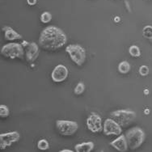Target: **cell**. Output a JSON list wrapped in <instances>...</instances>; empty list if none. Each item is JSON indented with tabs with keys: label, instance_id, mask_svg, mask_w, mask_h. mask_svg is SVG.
Listing matches in <instances>:
<instances>
[{
	"label": "cell",
	"instance_id": "obj_1",
	"mask_svg": "<svg viewBox=\"0 0 152 152\" xmlns=\"http://www.w3.org/2000/svg\"><path fill=\"white\" fill-rule=\"evenodd\" d=\"M67 41L66 35L61 28L55 26H49L41 32L39 44L47 50H55L61 48Z\"/></svg>",
	"mask_w": 152,
	"mask_h": 152
},
{
	"label": "cell",
	"instance_id": "obj_2",
	"mask_svg": "<svg viewBox=\"0 0 152 152\" xmlns=\"http://www.w3.org/2000/svg\"><path fill=\"white\" fill-rule=\"evenodd\" d=\"M145 133L140 127H133L126 132V137L128 146L131 150L138 148L145 140Z\"/></svg>",
	"mask_w": 152,
	"mask_h": 152
},
{
	"label": "cell",
	"instance_id": "obj_3",
	"mask_svg": "<svg viewBox=\"0 0 152 152\" xmlns=\"http://www.w3.org/2000/svg\"><path fill=\"white\" fill-rule=\"evenodd\" d=\"M110 117L121 127H126L136 119V113L129 109H121L113 112Z\"/></svg>",
	"mask_w": 152,
	"mask_h": 152
},
{
	"label": "cell",
	"instance_id": "obj_4",
	"mask_svg": "<svg viewBox=\"0 0 152 152\" xmlns=\"http://www.w3.org/2000/svg\"><path fill=\"white\" fill-rule=\"evenodd\" d=\"M1 53L4 57L8 58H22L24 55V49L22 44L8 43L3 45Z\"/></svg>",
	"mask_w": 152,
	"mask_h": 152
},
{
	"label": "cell",
	"instance_id": "obj_5",
	"mask_svg": "<svg viewBox=\"0 0 152 152\" xmlns=\"http://www.w3.org/2000/svg\"><path fill=\"white\" fill-rule=\"evenodd\" d=\"M71 60L78 66H82L86 61V51L79 45H70L66 48Z\"/></svg>",
	"mask_w": 152,
	"mask_h": 152
},
{
	"label": "cell",
	"instance_id": "obj_6",
	"mask_svg": "<svg viewBox=\"0 0 152 152\" xmlns=\"http://www.w3.org/2000/svg\"><path fill=\"white\" fill-rule=\"evenodd\" d=\"M56 126L59 133L64 136L73 135L79 129L78 123L73 121L58 120L56 121Z\"/></svg>",
	"mask_w": 152,
	"mask_h": 152
},
{
	"label": "cell",
	"instance_id": "obj_7",
	"mask_svg": "<svg viewBox=\"0 0 152 152\" xmlns=\"http://www.w3.org/2000/svg\"><path fill=\"white\" fill-rule=\"evenodd\" d=\"M23 49H24V54L26 56L27 61L29 62H33L37 58L40 50L37 44L35 42H28L27 41H23L22 42Z\"/></svg>",
	"mask_w": 152,
	"mask_h": 152
},
{
	"label": "cell",
	"instance_id": "obj_8",
	"mask_svg": "<svg viewBox=\"0 0 152 152\" xmlns=\"http://www.w3.org/2000/svg\"><path fill=\"white\" fill-rule=\"evenodd\" d=\"M20 134L17 131L9 132L6 134H0V148L4 150L7 146H12L14 142H16L20 140Z\"/></svg>",
	"mask_w": 152,
	"mask_h": 152
},
{
	"label": "cell",
	"instance_id": "obj_9",
	"mask_svg": "<svg viewBox=\"0 0 152 152\" xmlns=\"http://www.w3.org/2000/svg\"><path fill=\"white\" fill-rule=\"evenodd\" d=\"M88 129L92 133H99L103 130L102 119L96 113H91L87 119Z\"/></svg>",
	"mask_w": 152,
	"mask_h": 152
},
{
	"label": "cell",
	"instance_id": "obj_10",
	"mask_svg": "<svg viewBox=\"0 0 152 152\" xmlns=\"http://www.w3.org/2000/svg\"><path fill=\"white\" fill-rule=\"evenodd\" d=\"M122 132L121 126L113 118H108L104 123V133L105 135H120Z\"/></svg>",
	"mask_w": 152,
	"mask_h": 152
},
{
	"label": "cell",
	"instance_id": "obj_11",
	"mask_svg": "<svg viewBox=\"0 0 152 152\" xmlns=\"http://www.w3.org/2000/svg\"><path fill=\"white\" fill-rule=\"evenodd\" d=\"M68 69L63 65H58L54 67L51 74V78L53 82L61 83L66 79L68 76Z\"/></svg>",
	"mask_w": 152,
	"mask_h": 152
},
{
	"label": "cell",
	"instance_id": "obj_12",
	"mask_svg": "<svg viewBox=\"0 0 152 152\" xmlns=\"http://www.w3.org/2000/svg\"><path fill=\"white\" fill-rule=\"evenodd\" d=\"M113 147L115 149L119 151H126L128 149V142H127V139H126V135H121L117 137V139L110 142Z\"/></svg>",
	"mask_w": 152,
	"mask_h": 152
},
{
	"label": "cell",
	"instance_id": "obj_13",
	"mask_svg": "<svg viewBox=\"0 0 152 152\" xmlns=\"http://www.w3.org/2000/svg\"><path fill=\"white\" fill-rule=\"evenodd\" d=\"M3 32H4V36L7 41H15V40H20L22 39L23 37L18 33L17 32H15V30L13 29L11 27H4L3 28Z\"/></svg>",
	"mask_w": 152,
	"mask_h": 152
},
{
	"label": "cell",
	"instance_id": "obj_14",
	"mask_svg": "<svg viewBox=\"0 0 152 152\" xmlns=\"http://www.w3.org/2000/svg\"><path fill=\"white\" fill-rule=\"evenodd\" d=\"M75 149L78 152H90L94 149V143L92 142H88L77 144L75 146Z\"/></svg>",
	"mask_w": 152,
	"mask_h": 152
},
{
	"label": "cell",
	"instance_id": "obj_15",
	"mask_svg": "<svg viewBox=\"0 0 152 152\" xmlns=\"http://www.w3.org/2000/svg\"><path fill=\"white\" fill-rule=\"evenodd\" d=\"M130 69H131V66L127 61H121L118 65V70L121 74L129 73Z\"/></svg>",
	"mask_w": 152,
	"mask_h": 152
},
{
	"label": "cell",
	"instance_id": "obj_16",
	"mask_svg": "<svg viewBox=\"0 0 152 152\" xmlns=\"http://www.w3.org/2000/svg\"><path fill=\"white\" fill-rule=\"evenodd\" d=\"M129 53L130 56L134 58H138L141 56V50L137 45H131L129 49Z\"/></svg>",
	"mask_w": 152,
	"mask_h": 152
},
{
	"label": "cell",
	"instance_id": "obj_17",
	"mask_svg": "<svg viewBox=\"0 0 152 152\" xmlns=\"http://www.w3.org/2000/svg\"><path fill=\"white\" fill-rule=\"evenodd\" d=\"M142 35L145 38L152 41V26L151 25H146L142 29Z\"/></svg>",
	"mask_w": 152,
	"mask_h": 152
},
{
	"label": "cell",
	"instance_id": "obj_18",
	"mask_svg": "<svg viewBox=\"0 0 152 152\" xmlns=\"http://www.w3.org/2000/svg\"><path fill=\"white\" fill-rule=\"evenodd\" d=\"M37 147L38 149L45 151V150H48L50 148V144H49L46 139H41V140L38 141Z\"/></svg>",
	"mask_w": 152,
	"mask_h": 152
},
{
	"label": "cell",
	"instance_id": "obj_19",
	"mask_svg": "<svg viewBox=\"0 0 152 152\" xmlns=\"http://www.w3.org/2000/svg\"><path fill=\"white\" fill-rule=\"evenodd\" d=\"M51 20H52V14L50 12H45L41 15V20L42 23H49L51 21Z\"/></svg>",
	"mask_w": 152,
	"mask_h": 152
},
{
	"label": "cell",
	"instance_id": "obj_20",
	"mask_svg": "<svg viewBox=\"0 0 152 152\" xmlns=\"http://www.w3.org/2000/svg\"><path fill=\"white\" fill-rule=\"evenodd\" d=\"M85 91V85L83 83L80 82L76 85L75 88L74 90V92L75 95H81Z\"/></svg>",
	"mask_w": 152,
	"mask_h": 152
},
{
	"label": "cell",
	"instance_id": "obj_21",
	"mask_svg": "<svg viewBox=\"0 0 152 152\" xmlns=\"http://www.w3.org/2000/svg\"><path fill=\"white\" fill-rule=\"evenodd\" d=\"M9 115V108L7 106L2 104L0 106V116L2 117H8Z\"/></svg>",
	"mask_w": 152,
	"mask_h": 152
},
{
	"label": "cell",
	"instance_id": "obj_22",
	"mask_svg": "<svg viewBox=\"0 0 152 152\" xmlns=\"http://www.w3.org/2000/svg\"><path fill=\"white\" fill-rule=\"evenodd\" d=\"M139 74H140L142 76H146L148 74H149V67L146 66V65H142V66H141L140 68H139Z\"/></svg>",
	"mask_w": 152,
	"mask_h": 152
},
{
	"label": "cell",
	"instance_id": "obj_23",
	"mask_svg": "<svg viewBox=\"0 0 152 152\" xmlns=\"http://www.w3.org/2000/svg\"><path fill=\"white\" fill-rule=\"evenodd\" d=\"M27 3L30 6H34L37 3V0H27Z\"/></svg>",
	"mask_w": 152,
	"mask_h": 152
},
{
	"label": "cell",
	"instance_id": "obj_24",
	"mask_svg": "<svg viewBox=\"0 0 152 152\" xmlns=\"http://www.w3.org/2000/svg\"><path fill=\"white\" fill-rule=\"evenodd\" d=\"M61 152H73L72 151V150H67V149H64V150H61Z\"/></svg>",
	"mask_w": 152,
	"mask_h": 152
}]
</instances>
